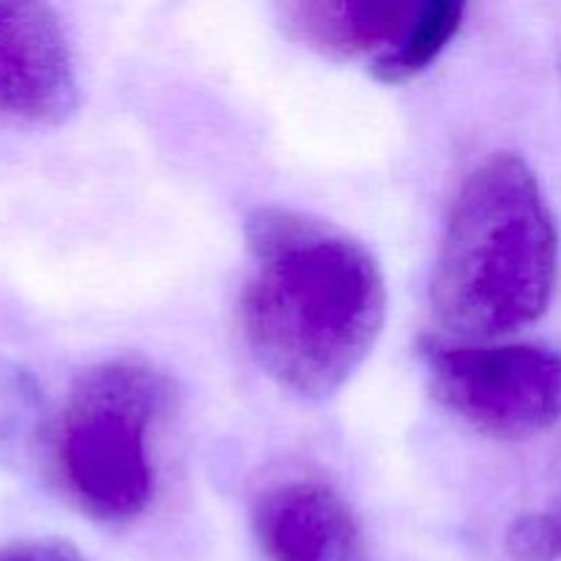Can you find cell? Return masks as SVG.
Here are the masks:
<instances>
[{"instance_id": "cell-1", "label": "cell", "mask_w": 561, "mask_h": 561, "mask_svg": "<svg viewBox=\"0 0 561 561\" xmlns=\"http://www.w3.org/2000/svg\"><path fill=\"white\" fill-rule=\"evenodd\" d=\"M244 236L250 274L239 312L252 356L288 392L332 398L383 332L387 279L376 255L294 208H257Z\"/></svg>"}, {"instance_id": "cell-2", "label": "cell", "mask_w": 561, "mask_h": 561, "mask_svg": "<svg viewBox=\"0 0 561 561\" xmlns=\"http://www.w3.org/2000/svg\"><path fill=\"white\" fill-rule=\"evenodd\" d=\"M559 283V230L535 170L493 153L460 186L433 268L438 321L493 340L540 321Z\"/></svg>"}, {"instance_id": "cell-3", "label": "cell", "mask_w": 561, "mask_h": 561, "mask_svg": "<svg viewBox=\"0 0 561 561\" xmlns=\"http://www.w3.org/2000/svg\"><path fill=\"white\" fill-rule=\"evenodd\" d=\"M170 405V378L135 356L82 373L49 433V469L66 502L99 524L146 515L157 496L153 436Z\"/></svg>"}, {"instance_id": "cell-4", "label": "cell", "mask_w": 561, "mask_h": 561, "mask_svg": "<svg viewBox=\"0 0 561 561\" xmlns=\"http://www.w3.org/2000/svg\"><path fill=\"white\" fill-rule=\"evenodd\" d=\"M431 392L496 442H524L561 422V351L540 343H422Z\"/></svg>"}, {"instance_id": "cell-5", "label": "cell", "mask_w": 561, "mask_h": 561, "mask_svg": "<svg viewBox=\"0 0 561 561\" xmlns=\"http://www.w3.org/2000/svg\"><path fill=\"white\" fill-rule=\"evenodd\" d=\"M77 107V71L58 14L0 3V124L55 126Z\"/></svg>"}, {"instance_id": "cell-6", "label": "cell", "mask_w": 561, "mask_h": 561, "mask_svg": "<svg viewBox=\"0 0 561 561\" xmlns=\"http://www.w3.org/2000/svg\"><path fill=\"white\" fill-rule=\"evenodd\" d=\"M252 529L268 561H373L351 504L321 480H288L263 491Z\"/></svg>"}, {"instance_id": "cell-7", "label": "cell", "mask_w": 561, "mask_h": 561, "mask_svg": "<svg viewBox=\"0 0 561 561\" xmlns=\"http://www.w3.org/2000/svg\"><path fill=\"white\" fill-rule=\"evenodd\" d=\"M422 3L411 0H294L277 5L290 38L334 60L381 58L405 36Z\"/></svg>"}, {"instance_id": "cell-8", "label": "cell", "mask_w": 561, "mask_h": 561, "mask_svg": "<svg viewBox=\"0 0 561 561\" xmlns=\"http://www.w3.org/2000/svg\"><path fill=\"white\" fill-rule=\"evenodd\" d=\"M463 14L466 5L455 3V0H425L405 36L389 53L373 60V77L387 85H398V82L422 75L458 36Z\"/></svg>"}, {"instance_id": "cell-9", "label": "cell", "mask_w": 561, "mask_h": 561, "mask_svg": "<svg viewBox=\"0 0 561 561\" xmlns=\"http://www.w3.org/2000/svg\"><path fill=\"white\" fill-rule=\"evenodd\" d=\"M513 561H557L561 557V515H526L507 535Z\"/></svg>"}, {"instance_id": "cell-10", "label": "cell", "mask_w": 561, "mask_h": 561, "mask_svg": "<svg viewBox=\"0 0 561 561\" xmlns=\"http://www.w3.org/2000/svg\"><path fill=\"white\" fill-rule=\"evenodd\" d=\"M0 561H91L77 546L58 537H25L0 546Z\"/></svg>"}]
</instances>
